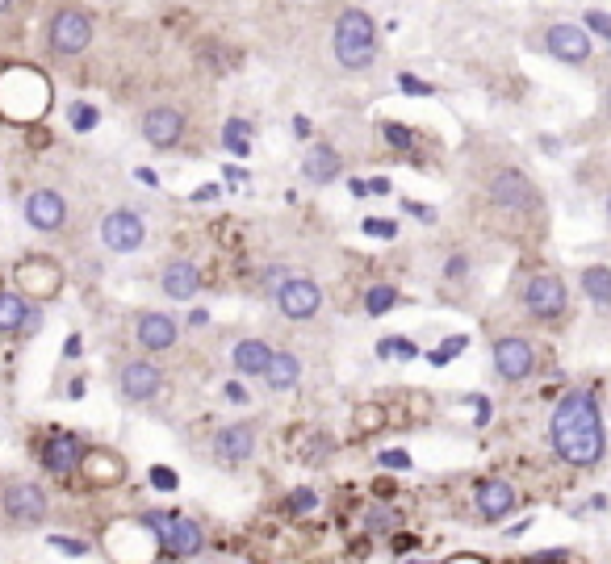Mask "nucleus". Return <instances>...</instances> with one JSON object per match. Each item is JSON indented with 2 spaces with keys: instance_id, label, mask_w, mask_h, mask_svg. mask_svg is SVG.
Wrapping results in <instances>:
<instances>
[{
  "instance_id": "nucleus-1",
  "label": "nucleus",
  "mask_w": 611,
  "mask_h": 564,
  "mask_svg": "<svg viewBox=\"0 0 611 564\" xmlns=\"http://www.w3.org/2000/svg\"><path fill=\"white\" fill-rule=\"evenodd\" d=\"M553 447L557 456L574 468H590L603 460V423H599V406L595 397L582 389L566 393L553 410Z\"/></svg>"
},
{
  "instance_id": "nucleus-2",
  "label": "nucleus",
  "mask_w": 611,
  "mask_h": 564,
  "mask_svg": "<svg viewBox=\"0 0 611 564\" xmlns=\"http://www.w3.org/2000/svg\"><path fill=\"white\" fill-rule=\"evenodd\" d=\"M377 54V30H373V17L364 9H348L339 13L335 22V59L348 72H361L373 63Z\"/></svg>"
},
{
  "instance_id": "nucleus-3",
  "label": "nucleus",
  "mask_w": 611,
  "mask_h": 564,
  "mask_svg": "<svg viewBox=\"0 0 611 564\" xmlns=\"http://www.w3.org/2000/svg\"><path fill=\"white\" fill-rule=\"evenodd\" d=\"M142 522L155 531V543H160V556L168 560H189L206 548V531L197 519H185V514H142Z\"/></svg>"
},
{
  "instance_id": "nucleus-4",
  "label": "nucleus",
  "mask_w": 611,
  "mask_h": 564,
  "mask_svg": "<svg viewBox=\"0 0 611 564\" xmlns=\"http://www.w3.org/2000/svg\"><path fill=\"white\" fill-rule=\"evenodd\" d=\"M0 511L13 527H34V522H43L46 511H51V502H46V489L30 477H13L0 485Z\"/></svg>"
},
{
  "instance_id": "nucleus-5",
  "label": "nucleus",
  "mask_w": 611,
  "mask_h": 564,
  "mask_svg": "<svg viewBox=\"0 0 611 564\" xmlns=\"http://www.w3.org/2000/svg\"><path fill=\"white\" fill-rule=\"evenodd\" d=\"M84 452H88V447L80 444L76 431H63V426H55V431H46L38 460H43V468L51 473V477H72V473H80V460H84Z\"/></svg>"
},
{
  "instance_id": "nucleus-6",
  "label": "nucleus",
  "mask_w": 611,
  "mask_h": 564,
  "mask_svg": "<svg viewBox=\"0 0 611 564\" xmlns=\"http://www.w3.org/2000/svg\"><path fill=\"white\" fill-rule=\"evenodd\" d=\"M490 196H494V206L511 209V214H532V209H540V193H536V185L528 180L524 172H515V167H502V172L494 176Z\"/></svg>"
},
{
  "instance_id": "nucleus-7",
  "label": "nucleus",
  "mask_w": 611,
  "mask_h": 564,
  "mask_svg": "<svg viewBox=\"0 0 611 564\" xmlns=\"http://www.w3.org/2000/svg\"><path fill=\"white\" fill-rule=\"evenodd\" d=\"M142 239H147V222H142L139 214H131V209H113V214H105V222H101V243L110 251H118V255L139 251Z\"/></svg>"
},
{
  "instance_id": "nucleus-8",
  "label": "nucleus",
  "mask_w": 611,
  "mask_h": 564,
  "mask_svg": "<svg viewBox=\"0 0 611 564\" xmlns=\"http://www.w3.org/2000/svg\"><path fill=\"white\" fill-rule=\"evenodd\" d=\"M524 305L528 314L540 318V322H553V318L566 314V284L557 281V276H548V272H540V276H532L524 289Z\"/></svg>"
},
{
  "instance_id": "nucleus-9",
  "label": "nucleus",
  "mask_w": 611,
  "mask_h": 564,
  "mask_svg": "<svg viewBox=\"0 0 611 564\" xmlns=\"http://www.w3.org/2000/svg\"><path fill=\"white\" fill-rule=\"evenodd\" d=\"M17 284H22V297H34V301H51V297H59V289H63V268H59L55 260H25L22 268H17Z\"/></svg>"
},
{
  "instance_id": "nucleus-10",
  "label": "nucleus",
  "mask_w": 611,
  "mask_h": 564,
  "mask_svg": "<svg viewBox=\"0 0 611 564\" xmlns=\"http://www.w3.org/2000/svg\"><path fill=\"white\" fill-rule=\"evenodd\" d=\"M88 43H92V17L84 9L55 13V22H51V46H55V54H80Z\"/></svg>"
},
{
  "instance_id": "nucleus-11",
  "label": "nucleus",
  "mask_w": 611,
  "mask_h": 564,
  "mask_svg": "<svg viewBox=\"0 0 611 564\" xmlns=\"http://www.w3.org/2000/svg\"><path fill=\"white\" fill-rule=\"evenodd\" d=\"M276 305H281L285 318L302 322V318L318 314V305H323V289H318L310 276H289V281L276 289Z\"/></svg>"
},
{
  "instance_id": "nucleus-12",
  "label": "nucleus",
  "mask_w": 611,
  "mask_h": 564,
  "mask_svg": "<svg viewBox=\"0 0 611 564\" xmlns=\"http://www.w3.org/2000/svg\"><path fill=\"white\" fill-rule=\"evenodd\" d=\"M118 389L126 402H151L155 393L164 389V372H160V364H151V359H131V364H121V372H118Z\"/></svg>"
},
{
  "instance_id": "nucleus-13",
  "label": "nucleus",
  "mask_w": 611,
  "mask_h": 564,
  "mask_svg": "<svg viewBox=\"0 0 611 564\" xmlns=\"http://www.w3.org/2000/svg\"><path fill=\"white\" fill-rule=\"evenodd\" d=\"M209 452H214V460H218V464H227V468L247 464L251 452H256V426H251V423H230V426H222V431L214 435Z\"/></svg>"
},
{
  "instance_id": "nucleus-14",
  "label": "nucleus",
  "mask_w": 611,
  "mask_h": 564,
  "mask_svg": "<svg viewBox=\"0 0 611 564\" xmlns=\"http://www.w3.org/2000/svg\"><path fill=\"white\" fill-rule=\"evenodd\" d=\"M80 477L92 489H113L126 481V460L113 447H88L84 460H80Z\"/></svg>"
},
{
  "instance_id": "nucleus-15",
  "label": "nucleus",
  "mask_w": 611,
  "mask_h": 564,
  "mask_svg": "<svg viewBox=\"0 0 611 564\" xmlns=\"http://www.w3.org/2000/svg\"><path fill=\"white\" fill-rule=\"evenodd\" d=\"M142 139L151 142L155 151H172L176 142L185 139V118H180V109H172V105L147 109V118H142Z\"/></svg>"
},
{
  "instance_id": "nucleus-16",
  "label": "nucleus",
  "mask_w": 611,
  "mask_h": 564,
  "mask_svg": "<svg viewBox=\"0 0 611 564\" xmlns=\"http://www.w3.org/2000/svg\"><path fill=\"white\" fill-rule=\"evenodd\" d=\"M25 222H30L34 230H43V234H55L67 222V201L55 188H34V193L25 196Z\"/></svg>"
},
{
  "instance_id": "nucleus-17",
  "label": "nucleus",
  "mask_w": 611,
  "mask_h": 564,
  "mask_svg": "<svg viewBox=\"0 0 611 564\" xmlns=\"http://www.w3.org/2000/svg\"><path fill=\"white\" fill-rule=\"evenodd\" d=\"M536 368V351L528 339H499L494 343V372H499L502 380H528Z\"/></svg>"
},
{
  "instance_id": "nucleus-18",
  "label": "nucleus",
  "mask_w": 611,
  "mask_h": 564,
  "mask_svg": "<svg viewBox=\"0 0 611 564\" xmlns=\"http://www.w3.org/2000/svg\"><path fill=\"white\" fill-rule=\"evenodd\" d=\"M473 502H478V514H481L486 522H502L507 514L515 511V502H519V493H515V485H511V481L490 477V481H481V485L473 489Z\"/></svg>"
},
{
  "instance_id": "nucleus-19",
  "label": "nucleus",
  "mask_w": 611,
  "mask_h": 564,
  "mask_svg": "<svg viewBox=\"0 0 611 564\" xmlns=\"http://www.w3.org/2000/svg\"><path fill=\"white\" fill-rule=\"evenodd\" d=\"M545 43H548V54H557L561 63H587L590 59V38L582 25H569V22L553 25Z\"/></svg>"
},
{
  "instance_id": "nucleus-20",
  "label": "nucleus",
  "mask_w": 611,
  "mask_h": 564,
  "mask_svg": "<svg viewBox=\"0 0 611 564\" xmlns=\"http://www.w3.org/2000/svg\"><path fill=\"white\" fill-rule=\"evenodd\" d=\"M134 339H139L142 351H168V348H176L180 330H176V318H168V314H139Z\"/></svg>"
},
{
  "instance_id": "nucleus-21",
  "label": "nucleus",
  "mask_w": 611,
  "mask_h": 564,
  "mask_svg": "<svg viewBox=\"0 0 611 564\" xmlns=\"http://www.w3.org/2000/svg\"><path fill=\"white\" fill-rule=\"evenodd\" d=\"M276 351L264 343V339H239L235 343V351H230V364H235V372L239 377H264V368L273 364Z\"/></svg>"
},
{
  "instance_id": "nucleus-22",
  "label": "nucleus",
  "mask_w": 611,
  "mask_h": 564,
  "mask_svg": "<svg viewBox=\"0 0 611 564\" xmlns=\"http://www.w3.org/2000/svg\"><path fill=\"white\" fill-rule=\"evenodd\" d=\"M160 284H164V293L172 297V301H189V297H197V289H201V272L189 260H172L164 268V276H160Z\"/></svg>"
},
{
  "instance_id": "nucleus-23",
  "label": "nucleus",
  "mask_w": 611,
  "mask_h": 564,
  "mask_svg": "<svg viewBox=\"0 0 611 564\" xmlns=\"http://www.w3.org/2000/svg\"><path fill=\"white\" fill-rule=\"evenodd\" d=\"M302 176L310 180V185H331L339 176V151L331 147V142H318V147H310L302 159Z\"/></svg>"
},
{
  "instance_id": "nucleus-24",
  "label": "nucleus",
  "mask_w": 611,
  "mask_h": 564,
  "mask_svg": "<svg viewBox=\"0 0 611 564\" xmlns=\"http://www.w3.org/2000/svg\"><path fill=\"white\" fill-rule=\"evenodd\" d=\"M297 380H302V359L289 356V351H276L273 364L264 368V385L268 389H294Z\"/></svg>"
},
{
  "instance_id": "nucleus-25",
  "label": "nucleus",
  "mask_w": 611,
  "mask_h": 564,
  "mask_svg": "<svg viewBox=\"0 0 611 564\" xmlns=\"http://www.w3.org/2000/svg\"><path fill=\"white\" fill-rule=\"evenodd\" d=\"M361 527H364V535H398V527H402V514L393 511V506L373 502V506H364Z\"/></svg>"
},
{
  "instance_id": "nucleus-26",
  "label": "nucleus",
  "mask_w": 611,
  "mask_h": 564,
  "mask_svg": "<svg viewBox=\"0 0 611 564\" xmlns=\"http://www.w3.org/2000/svg\"><path fill=\"white\" fill-rule=\"evenodd\" d=\"M25 314H30V305L22 293H0V335H22Z\"/></svg>"
},
{
  "instance_id": "nucleus-27",
  "label": "nucleus",
  "mask_w": 611,
  "mask_h": 564,
  "mask_svg": "<svg viewBox=\"0 0 611 564\" xmlns=\"http://www.w3.org/2000/svg\"><path fill=\"white\" fill-rule=\"evenodd\" d=\"M582 289H587V297L595 305H611V268H603V263L587 268L582 272Z\"/></svg>"
},
{
  "instance_id": "nucleus-28",
  "label": "nucleus",
  "mask_w": 611,
  "mask_h": 564,
  "mask_svg": "<svg viewBox=\"0 0 611 564\" xmlns=\"http://www.w3.org/2000/svg\"><path fill=\"white\" fill-rule=\"evenodd\" d=\"M385 406L382 402H364V406H356L352 410V423H356V431L361 435H377V431H385Z\"/></svg>"
},
{
  "instance_id": "nucleus-29",
  "label": "nucleus",
  "mask_w": 611,
  "mask_h": 564,
  "mask_svg": "<svg viewBox=\"0 0 611 564\" xmlns=\"http://www.w3.org/2000/svg\"><path fill=\"white\" fill-rule=\"evenodd\" d=\"M222 142H227L230 155H239V159H247L251 155V126L243 118H230L227 130H222Z\"/></svg>"
},
{
  "instance_id": "nucleus-30",
  "label": "nucleus",
  "mask_w": 611,
  "mask_h": 564,
  "mask_svg": "<svg viewBox=\"0 0 611 564\" xmlns=\"http://www.w3.org/2000/svg\"><path fill=\"white\" fill-rule=\"evenodd\" d=\"M393 305H398V289H393V284H373L369 293H364V314L369 318L390 314Z\"/></svg>"
},
{
  "instance_id": "nucleus-31",
  "label": "nucleus",
  "mask_w": 611,
  "mask_h": 564,
  "mask_svg": "<svg viewBox=\"0 0 611 564\" xmlns=\"http://www.w3.org/2000/svg\"><path fill=\"white\" fill-rule=\"evenodd\" d=\"M285 511L294 514V519H302V514H310V511H318V493L310 485H302V489H289L285 493Z\"/></svg>"
},
{
  "instance_id": "nucleus-32",
  "label": "nucleus",
  "mask_w": 611,
  "mask_h": 564,
  "mask_svg": "<svg viewBox=\"0 0 611 564\" xmlns=\"http://www.w3.org/2000/svg\"><path fill=\"white\" fill-rule=\"evenodd\" d=\"M465 348H470V339H465V335H452V339H444V343H440L436 351H427V364H436V368H444L448 359H452V356H461Z\"/></svg>"
},
{
  "instance_id": "nucleus-33",
  "label": "nucleus",
  "mask_w": 611,
  "mask_h": 564,
  "mask_svg": "<svg viewBox=\"0 0 611 564\" xmlns=\"http://www.w3.org/2000/svg\"><path fill=\"white\" fill-rule=\"evenodd\" d=\"M382 134H385V142H390L393 151H411V147H415V130L402 126V121H385Z\"/></svg>"
},
{
  "instance_id": "nucleus-34",
  "label": "nucleus",
  "mask_w": 611,
  "mask_h": 564,
  "mask_svg": "<svg viewBox=\"0 0 611 564\" xmlns=\"http://www.w3.org/2000/svg\"><path fill=\"white\" fill-rule=\"evenodd\" d=\"M67 118H72V130H80V134H88V130H97V121H101V113L92 105H84V100H76V105L67 109Z\"/></svg>"
},
{
  "instance_id": "nucleus-35",
  "label": "nucleus",
  "mask_w": 611,
  "mask_h": 564,
  "mask_svg": "<svg viewBox=\"0 0 611 564\" xmlns=\"http://www.w3.org/2000/svg\"><path fill=\"white\" fill-rule=\"evenodd\" d=\"M377 356L382 359H390V356L415 359V343H411V339H382V343H377Z\"/></svg>"
},
{
  "instance_id": "nucleus-36",
  "label": "nucleus",
  "mask_w": 611,
  "mask_h": 564,
  "mask_svg": "<svg viewBox=\"0 0 611 564\" xmlns=\"http://www.w3.org/2000/svg\"><path fill=\"white\" fill-rule=\"evenodd\" d=\"M377 464H382L385 473H406V468H411V452H402V447H390V452H382V456H377Z\"/></svg>"
},
{
  "instance_id": "nucleus-37",
  "label": "nucleus",
  "mask_w": 611,
  "mask_h": 564,
  "mask_svg": "<svg viewBox=\"0 0 611 564\" xmlns=\"http://www.w3.org/2000/svg\"><path fill=\"white\" fill-rule=\"evenodd\" d=\"M364 234H373V239H393L398 234V222H390V217H364Z\"/></svg>"
},
{
  "instance_id": "nucleus-38",
  "label": "nucleus",
  "mask_w": 611,
  "mask_h": 564,
  "mask_svg": "<svg viewBox=\"0 0 611 564\" xmlns=\"http://www.w3.org/2000/svg\"><path fill=\"white\" fill-rule=\"evenodd\" d=\"M51 548H55V552H63V556H88V543L84 540H72V535H51Z\"/></svg>"
},
{
  "instance_id": "nucleus-39",
  "label": "nucleus",
  "mask_w": 611,
  "mask_h": 564,
  "mask_svg": "<svg viewBox=\"0 0 611 564\" xmlns=\"http://www.w3.org/2000/svg\"><path fill=\"white\" fill-rule=\"evenodd\" d=\"M151 485H155V489H164V493H172V489H176V485H180V477H176L172 468H164V464H155V468H151Z\"/></svg>"
},
{
  "instance_id": "nucleus-40",
  "label": "nucleus",
  "mask_w": 611,
  "mask_h": 564,
  "mask_svg": "<svg viewBox=\"0 0 611 564\" xmlns=\"http://www.w3.org/2000/svg\"><path fill=\"white\" fill-rule=\"evenodd\" d=\"M398 88H402V92H415V97H432V84L415 80L411 72H402V76H398Z\"/></svg>"
},
{
  "instance_id": "nucleus-41",
  "label": "nucleus",
  "mask_w": 611,
  "mask_h": 564,
  "mask_svg": "<svg viewBox=\"0 0 611 564\" xmlns=\"http://www.w3.org/2000/svg\"><path fill=\"white\" fill-rule=\"evenodd\" d=\"M222 397H227V402H235V406H247L251 402V393L243 389L239 380H227V385H222Z\"/></svg>"
},
{
  "instance_id": "nucleus-42",
  "label": "nucleus",
  "mask_w": 611,
  "mask_h": 564,
  "mask_svg": "<svg viewBox=\"0 0 611 564\" xmlns=\"http://www.w3.org/2000/svg\"><path fill=\"white\" fill-rule=\"evenodd\" d=\"M587 25H590V30H599L603 38L611 43V17H607V13H599V9H595V13H587Z\"/></svg>"
},
{
  "instance_id": "nucleus-43",
  "label": "nucleus",
  "mask_w": 611,
  "mask_h": 564,
  "mask_svg": "<svg viewBox=\"0 0 611 564\" xmlns=\"http://www.w3.org/2000/svg\"><path fill=\"white\" fill-rule=\"evenodd\" d=\"M465 268H470V260H465V255H452V260H448V276H452V281H457V276H465Z\"/></svg>"
},
{
  "instance_id": "nucleus-44",
  "label": "nucleus",
  "mask_w": 611,
  "mask_h": 564,
  "mask_svg": "<svg viewBox=\"0 0 611 564\" xmlns=\"http://www.w3.org/2000/svg\"><path fill=\"white\" fill-rule=\"evenodd\" d=\"M193 201H218V185H201L193 193Z\"/></svg>"
},
{
  "instance_id": "nucleus-45",
  "label": "nucleus",
  "mask_w": 611,
  "mask_h": 564,
  "mask_svg": "<svg viewBox=\"0 0 611 564\" xmlns=\"http://www.w3.org/2000/svg\"><path fill=\"white\" fill-rule=\"evenodd\" d=\"M38 326H43V314H38V310H30V314H25V326H22V335H34V330H38Z\"/></svg>"
},
{
  "instance_id": "nucleus-46",
  "label": "nucleus",
  "mask_w": 611,
  "mask_h": 564,
  "mask_svg": "<svg viewBox=\"0 0 611 564\" xmlns=\"http://www.w3.org/2000/svg\"><path fill=\"white\" fill-rule=\"evenodd\" d=\"M473 402H478V426H486L490 423V402L486 397H473Z\"/></svg>"
},
{
  "instance_id": "nucleus-47",
  "label": "nucleus",
  "mask_w": 611,
  "mask_h": 564,
  "mask_svg": "<svg viewBox=\"0 0 611 564\" xmlns=\"http://www.w3.org/2000/svg\"><path fill=\"white\" fill-rule=\"evenodd\" d=\"M411 548H415L411 535H393V552H411Z\"/></svg>"
},
{
  "instance_id": "nucleus-48",
  "label": "nucleus",
  "mask_w": 611,
  "mask_h": 564,
  "mask_svg": "<svg viewBox=\"0 0 611 564\" xmlns=\"http://www.w3.org/2000/svg\"><path fill=\"white\" fill-rule=\"evenodd\" d=\"M406 209H411V214H415V217H423V222H432V217H436V214H432V209H427V206H415V201H406Z\"/></svg>"
},
{
  "instance_id": "nucleus-49",
  "label": "nucleus",
  "mask_w": 611,
  "mask_h": 564,
  "mask_svg": "<svg viewBox=\"0 0 611 564\" xmlns=\"http://www.w3.org/2000/svg\"><path fill=\"white\" fill-rule=\"evenodd\" d=\"M352 196H369V180H348Z\"/></svg>"
},
{
  "instance_id": "nucleus-50",
  "label": "nucleus",
  "mask_w": 611,
  "mask_h": 564,
  "mask_svg": "<svg viewBox=\"0 0 611 564\" xmlns=\"http://www.w3.org/2000/svg\"><path fill=\"white\" fill-rule=\"evenodd\" d=\"M67 393H72V402H76V397H84V377L72 380V385H67Z\"/></svg>"
},
{
  "instance_id": "nucleus-51",
  "label": "nucleus",
  "mask_w": 611,
  "mask_h": 564,
  "mask_svg": "<svg viewBox=\"0 0 611 564\" xmlns=\"http://www.w3.org/2000/svg\"><path fill=\"white\" fill-rule=\"evenodd\" d=\"M294 134L306 139V134H310V118H294Z\"/></svg>"
},
{
  "instance_id": "nucleus-52",
  "label": "nucleus",
  "mask_w": 611,
  "mask_h": 564,
  "mask_svg": "<svg viewBox=\"0 0 611 564\" xmlns=\"http://www.w3.org/2000/svg\"><path fill=\"white\" fill-rule=\"evenodd\" d=\"M369 193H390V180H385V176H377V180H369Z\"/></svg>"
},
{
  "instance_id": "nucleus-53",
  "label": "nucleus",
  "mask_w": 611,
  "mask_h": 564,
  "mask_svg": "<svg viewBox=\"0 0 611 564\" xmlns=\"http://www.w3.org/2000/svg\"><path fill=\"white\" fill-rule=\"evenodd\" d=\"M444 564H486L481 556H452V560H444Z\"/></svg>"
},
{
  "instance_id": "nucleus-54",
  "label": "nucleus",
  "mask_w": 611,
  "mask_h": 564,
  "mask_svg": "<svg viewBox=\"0 0 611 564\" xmlns=\"http://www.w3.org/2000/svg\"><path fill=\"white\" fill-rule=\"evenodd\" d=\"M13 9V0H0V13H9Z\"/></svg>"
},
{
  "instance_id": "nucleus-55",
  "label": "nucleus",
  "mask_w": 611,
  "mask_h": 564,
  "mask_svg": "<svg viewBox=\"0 0 611 564\" xmlns=\"http://www.w3.org/2000/svg\"><path fill=\"white\" fill-rule=\"evenodd\" d=\"M515 564H540V560H515Z\"/></svg>"
},
{
  "instance_id": "nucleus-56",
  "label": "nucleus",
  "mask_w": 611,
  "mask_h": 564,
  "mask_svg": "<svg viewBox=\"0 0 611 564\" xmlns=\"http://www.w3.org/2000/svg\"><path fill=\"white\" fill-rule=\"evenodd\" d=\"M406 564H427V560H406Z\"/></svg>"
},
{
  "instance_id": "nucleus-57",
  "label": "nucleus",
  "mask_w": 611,
  "mask_h": 564,
  "mask_svg": "<svg viewBox=\"0 0 611 564\" xmlns=\"http://www.w3.org/2000/svg\"><path fill=\"white\" fill-rule=\"evenodd\" d=\"M607 217H611V196H607Z\"/></svg>"
},
{
  "instance_id": "nucleus-58",
  "label": "nucleus",
  "mask_w": 611,
  "mask_h": 564,
  "mask_svg": "<svg viewBox=\"0 0 611 564\" xmlns=\"http://www.w3.org/2000/svg\"><path fill=\"white\" fill-rule=\"evenodd\" d=\"M607 105H611V100H607Z\"/></svg>"
}]
</instances>
